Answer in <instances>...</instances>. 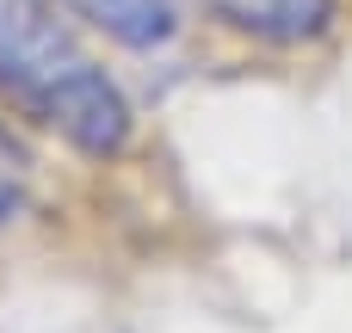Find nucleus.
Here are the masks:
<instances>
[{"label": "nucleus", "mask_w": 352, "mask_h": 333, "mask_svg": "<svg viewBox=\"0 0 352 333\" xmlns=\"http://www.w3.org/2000/svg\"><path fill=\"white\" fill-rule=\"evenodd\" d=\"M0 93L80 154H118L130 105L50 0H0Z\"/></svg>", "instance_id": "nucleus-1"}, {"label": "nucleus", "mask_w": 352, "mask_h": 333, "mask_svg": "<svg viewBox=\"0 0 352 333\" xmlns=\"http://www.w3.org/2000/svg\"><path fill=\"white\" fill-rule=\"evenodd\" d=\"M210 6L229 25L272 37V43H303V37L328 31V19H334V0H210Z\"/></svg>", "instance_id": "nucleus-2"}, {"label": "nucleus", "mask_w": 352, "mask_h": 333, "mask_svg": "<svg viewBox=\"0 0 352 333\" xmlns=\"http://www.w3.org/2000/svg\"><path fill=\"white\" fill-rule=\"evenodd\" d=\"M87 12L130 49H155L179 31V0H87Z\"/></svg>", "instance_id": "nucleus-3"}]
</instances>
